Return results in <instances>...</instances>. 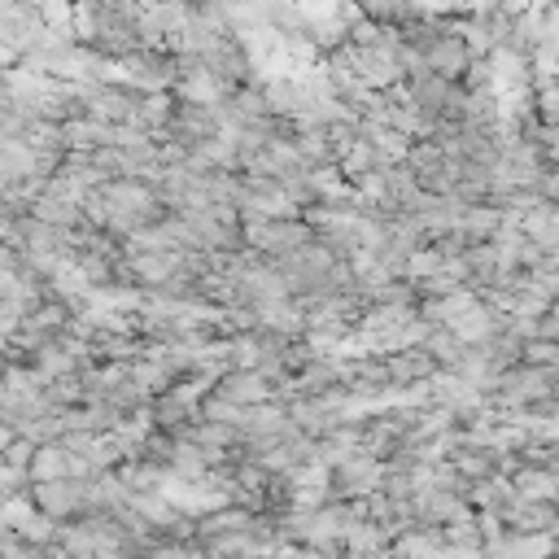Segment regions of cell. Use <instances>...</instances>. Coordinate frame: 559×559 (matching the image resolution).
Instances as JSON below:
<instances>
[{
    "label": "cell",
    "instance_id": "277c9868",
    "mask_svg": "<svg viewBox=\"0 0 559 559\" xmlns=\"http://www.w3.org/2000/svg\"><path fill=\"white\" fill-rule=\"evenodd\" d=\"M0 376H4V371H0Z\"/></svg>",
    "mask_w": 559,
    "mask_h": 559
},
{
    "label": "cell",
    "instance_id": "7a4b0ae2",
    "mask_svg": "<svg viewBox=\"0 0 559 559\" xmlns=\"http://www.w3.org/2000/svg\"><path fill=\"white\" fill-rule=\"evenodd\" d=\"M57 476H70L66 445L61 441H35V454L26 463V480H57Z\"/></svg>",
    "mask_w": 559,
    "mask_h": 559
},
{
    "label": "cell",
    "instance_id": "6da1fadb",
    "mask_svg": "<svg viewBox=\"0 0 559 559\" xmlns=\"http://www.w3.org/2000/svg\"><path fill=\"white\" fill-rule=\"evenodd\" d=\"M328 485L336 498H367L384 485V459L371 450H354L341 463L328 467Z\"/></svg>",
    "mask_w": 559,
    "mask_h": 559
},
{
    "label": "cell",
    "instance_id": "3957f363",
    "mask_svg": "<svg viewBox=\"0 0 559 559\" xmlns=\"http://www.w3.org/2000/svg\"><path fill=\"white\" fill-rule=\"evenodd\" d=\"M9 437H13V432H9V424L0 419V450H4V441H9Z\"/></svg>",
    "mask_w": 559,
    "mask_h": 559
}]
</instances>
